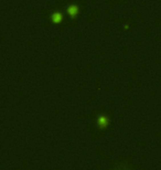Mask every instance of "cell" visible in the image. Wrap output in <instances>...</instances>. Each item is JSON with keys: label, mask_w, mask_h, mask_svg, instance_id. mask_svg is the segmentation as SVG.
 I'll list each match as a JSON object with an SVG mask.
<instances>
[{"label": "cell", "mask_w": 161, "mask_h": 170, "mask_svg": "<svg viewBox=\"0 0 161 170\" xmlns=\"http://www.w3.org/2000/svg\"><path fill=\"white\" fill-rule=\"evenodd\" d=\"M109 123H110V120L107 116H104V115H103V116H99V117L97 118V125H98V127L101 128L102 130L108 127Z\"/></svg>", "instance_id": "6da1fadb"}, {"label": "cell", "mask_w": 161, "mask_h": 170, "mask_svg": "<svg viewBox=\"0 0 161 170\" xmlns=\"http://www.w3.org/2000/svg\"><path fill=\"white\" fill-rule=\"evenodd\" d=\"M113 170H133L128 165H125V163H120V165H117L114 167Z\"/></svg>", "instance_id": "7a4b0ae2"}, {"label": "cell", "mask_w": 161, "mask_h": 170, "mask_svg": "<svg viewBox=\"0 0 161 170\" xmlns=\"http://www.w3.org/2000/svg\"><path fill=\"white\" fill-rule=\"evenodd\" d=\"M68 13H70V16H72V17L74 18L77 15V7L76 6H70L68 9Z\"/></svg>", "instance_id": "3957f363"}, {"label": "cell", "mask_w": 161, "mask_h": 170, "mask_svg": "<svg viewBox=\"0 0 161 170\" xmlns=\"http://www.w3.org/2000/svg\"><path fill=\"white\" fill-rule=\"evenodd\" d=\"M52 20H53L55 23H59L60 21L62 20V15L59 13V12H55V13L52 16Z\"/></svg>", "instance_id": "277c9868"}]
</instances>
